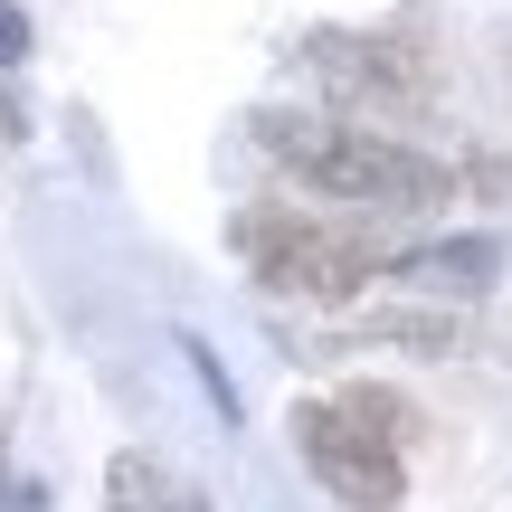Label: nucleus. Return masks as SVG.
Listing matches in <instances>:
<instances>
[{
  "label": "nucleus",
  "mask_w": 512,
  "mask_h": 512,
  "mask_svg": "<svg viewBox=\"0 0 512 512\" xmlns=\"http://www.w3.org/2000/svg\"><path fill=\"white\" fill-rule=\"evenodd\" d=\"M247 133L294 181H313L323 200H351V209H446L456 200V171L446 162H427L399 133L342 124V114H256Z\"/></svg>",
  "instance_id": "nucleus-1"
},
{
  "label": "nucleus",
  "mask_w": 512,
  "mask_h": 512,
  "mask_svg": "<svg viewBox=\"0 0 512 512\" xmlns=\"http://www.w3.org/2000/svg\"><path fill=\"white\" fill-rule=\"evenodd\" d=\"M238 256L266 294H313V304H351L361 285L389 275V247L351 219H304V209L256 200L238 209Z\"/></svg>",
  "instance_id": "nucleus-2"
},
{
  "label": "nucleus",
  "mask_w": 512,
  "mask_h": 512,
  "mask_svg": "<svg viewBox=\"0 0 512 512\" xmlns=\"http://www.w3.org/2000/svg\"><path fill=\"white\" fill-rule=\"evenodd\" d=\"M304 57L342 105H370V114H418L437 95V57L418 29H313Z\"/></svg>",
  "instance_id": "nucleus-3"
},
{
  "label": "nucleus",
  "mask_w": 512,
  "mask_h": 512,
  "mask_svg": "<svg viewBox=\"0 0 512 512\" xmlns=\"http://www.w3.org/2000/svg\"><path fill=\"white\" fill-rule=\"evenodd\" d=\"M294 446H304L313 484H323L332 503H351V512H389L408 494V446L370 437L342 399H304L294 408Z\"/></svg>",
  "instance_id": "nucleus-4"
},
{
  "label": "nucleus",
  "mask_w": 512,
  "mask_h": 512,
  "mask_svg": "<svg viewBox=\"0 0 512 512\" xmlns=\"http://www.w3.org/2000/svg\"><path fill=\"white\" fill-rule=\"evenodd\" d=\"M389 275H408L418 294H484V285H503V238H427V247L389 256Z\"/></svg>",
  "instance_id": "nucleus-5"
},
{
  "label": "nucleus",
  "mask_w": 512,
  "mask_h": 512,
  "mask_svg": "<svg viewBox=\"0 0 512 512\" xmlns=\"http://www.w3.org/2000/svg\"><path fill=\"white\" fill-rule=\"evenodd\" d=\"M105 503L114 512H200V494H190L162 456H114L105 465Z\"/></svg>",
  "instance_id": "nucleus-6"
},
{
  "label": "nucleus",
  "mask_w": 512,
  "mask_h": 512,
  "mask_svg": "<svg viewBox=\"0 0 512 512\" xmlns=\"http://www.w3.org/2000/svg\"><path fill=\"white\" fill-rule=\"evenodd\" d=\"M361 342H408V351H446L456 342V323H446V313H361Z\"/></svg>",
  "instance_id": "nucleus-7"
},
{
  "label": "nucleus",
  "mask_w": 512,
  "mask_h": 512,
  "mask_svg": "<svg viewBox=\"0 0 512 512\" xmlns=\"http://www.w3.org/2000/svg\"><path fill=\"white\" fill-rule=\"evenodd\" d=\"M342 408L370 427V437H389V446H418V408H408V399H389V389H342Z\"/></svg>",
  "instance_id": "nucleus-8"
},
{
  "label": "nucleus",
  "mask_w": 512,
  "mask_h": 512,
  "mask_svg": "<svg viewBox=\"0 0 512 512\" xmlns=\"http://www.w3.org/2000/svg\"><path fill=\"white\" fill-rule=\"evenodd\" d=\"M181 351H190V370H200V389H209V408H219V418L238 427V380H228V370H219V351H209V342H181Z\"/></svg>",
  "instance_id": "nucleus-9"
},
{
  "label": "nucleus",
  "mask_w": 512,
  "mask_h": 512,
  "mask_svg": "<svg viewBox=\"0 0 512 512\" xmlns=\"http://www.w3.org/2000/svg\"><path fill=\"white\" fill-rule=\"evenodd\" d=\"M19 57H29V10L0 0V67H19Z\"/></svg>",
  "instance_id": "nucleus-10"
}]
</instances>
